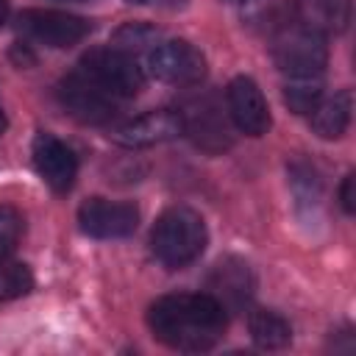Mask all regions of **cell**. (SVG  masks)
Listing matches in <instances>:
<instances>
[{"instance_id":"7","label":"cell","mask_w":356,"mask_h":356,"mask_svg":"<svg viewBox=\"0 0 356 356\" xmlns=\"http://www.w3.org/2000/svg\"><path fill=\"white\" fill-rule=\"evenodd\" d=\"M78 225L83 234L95 239H122L131 236L139 225V211L134 203L89 197L78 209Z\"/></svg>"},{"instance_id":"19","label":"cell","mask_w":356,"mask_h":356,"mask_svg":"<svg viewBox=\"0 0 356 356\" xmlns=\"http://www.w3.org/2000/svg\"><path fill=\"white\" fill-rule=\"evenodd\" d=\"M153 44H159V31L147 22H125L114 31L111 36V47L122 50V53H134V50H150Z\"/></svg>"},{"instance_id":"6","label":"cell","mask_w":356,"mask_h":356,"mask_svg":"<svg viewBox=\"0 0 356 356\" xmlns=\"http://www.w3.org/2000/svg\"><path fill=\"white\" fill-rule=\"evenodd\" d=\"M17 28L22 36L47 44V47H72L83 42V36L92 31V25L83 17L53 11V8H25L17 17Z\"/></svg>"},{"instance_id":"13","label":"cell","mask_w":356,"mask_h":356,"mask_svg":"<svg viewBox=\"0 0 356 356\" xmlns=\"http://www.w3.org/2000/svg\"><path fill=\"white\" fill-rule=\"evenodd\" d=\"M181 117H184V134H189L197 147H203L209 153H217V150H225L231 145L228 125L222 122L220 108L211 100L195 103L192 108L181 111Z\"/></svg>"},{"instance_id":"24","label":"cell","mask_w":356,"mask_h":356,"mask_svg":"<svg viewBox=\"0 0 356 356\" xmlns=\"http://www.w3.org/2000/svg\"><path fill=\"white\" fill-rule=\"evenodd\" d=\"M128 3H147V0H128Z\"/></svg>"},{"instance_id":"2","label":"cell","mask_w":356,"mask_h":356,"mask_svg":"<svg viewBox=\"0 0 356 356\" xmlns=\"http://www.w3.org/2000/svg\"><path fill=\"white\" fill-rule=\"evenodd\" d=\"M206 242L209 231L203 217L186 206H172L161 211L150 231V250L170 270L192 264L206 250Z\"/></svg>"},{"instance_id":"22","label":"cell","mask_w":356,"mask_h":356,"mask_svg":"<svg viewBox=\"0 0 356 356\" xmlns=\"http://www.w3.org/2000/svg\"><path fill=\"white\" fill-rule=\"evenodd\" d=\"M6 19H8V0H0V28L6 25Z\"/></svg>"},{"instance_id":"21","label":"cell","mask_w":356,"mask_h":356,"mask_svg":"<svg viewBox=\"0 0 356 356\" xmlns=\"http://www.w3.org/2000/svg\"><path fill=\"white\" fill-rule=\"evenodd\" d=\"M339 203H342L345 214H353V175H345V181L339 186Z\"/></svg>"},{"instance_id":"23","label":"cell","mask_w":356,"mask_h":356,"mask_svg":"<svg viewBox=\"0 0 356 356\" xmlns=\"http://www.w3.org/2000/svg\"><path fill=\"white\" fill-rule=\"evenodd\" d=\"M6 131V114H3V108H0V134Z\"/></svg>"},{"instance_id":"14","label":"cell","mask_w":356,"mask_h":356,"mask_svg":"<svg viewBox=\"0 0 356 356\" xmlns=\"http://www.w3.org/2000/svg\"><path fill=\"white\" fill-rule=\"evenodd\" d=\"M295 14L303 28L320 36L342 33L350 22V0H295Z\"/></svg>"},{"instance_id":"15","label":"cell","mask_w":356,"mask_h":356,"mask_svg":"<svg viewBox=\"0 0 356 356\" xmlns=\"http://www.w3.org/2000/svg\"><path fill=\"white\" fill-rule=\"evenodd\" d=\"M350 111H353L350 92L342 89V92H334L331 97H323L309 111V125L320 139H339L350 125Z\"/></svg>"},{"instance_id":"12","label":"cell","mask_w":356,"mask_h":356,"mask_svg":"<svg viewBox=\"0 0 356 356\" xmlns=\"http://www.w3.org/2000/svg\"><path fill=\"white\" fill-rule=\"evenodd\" d=\"M225 100H228V114L242 134H248V136H264L267 134L270 106H267V100H264V95L253 78L236 75L228 83Z\"/></svg>"},{"instance_id":"11","label":"cell","mask_w":356,"mask_h":356,"mask_svg":"<svg viewBox=\"0 0 356 356\" xmlns=\"http://www.w3.org/2000/svg\"><path fill=\"white\" fill-rule=\"evenodd\" d=\"M33 167L39 172V178L53 189V192H67L75 184L78 175V159L72 153V147L67 142H61L58 136L42 131L33 139Z\"/></svg>"},{"instance_id":"3","label":"cell","mask_w":356,"mask_h":356,"mask_svg":"<svg viewBox=\"0 0 356 356\" xmlns=\"http://www.w3.org/2000/svg\"><path fill=\"white\" fill-rule=\"evenodd\" d=\"M273 61L289 78H320L328 64L325 36L303 25L286 28L273 39Z\"/></svg>"},{"instance_id":"18","label":"cell","mask_w":356,"mask_h":356,"mask_svg":"<svg viewBox=\"0 0 356 356\" xmlns=\"http://www.w3.org/2000/svg\"><path fill=\"white\" fill-rule=\"evenodd\" d=\"M33 289V273L22 261L0 259V303L22 298Z\"/></svg>"},{"instance_id":"20","label":"cell","mask_w":356,"mask_h":356,"mask_svg":"<svg viewBox=\"0 0 356 356\" xmlns=\"http://www.w3.org/2000/svg\"><path fill=\"white\" fill-rule=\"evenodd\" d=\"M22 236V214L14 206L0 203V259H6Z\"/></svg>"},{"instance_id":"8","label":"cell","mask_w":356,"mask_h":356,"mask_svg":"<svg viewBox=\"0 0 356 356\" xmlns=\"http://www.w3.org/2000/svg\"><path fill=\"white\" fill-rule=\"evenodd\" d=\"M56 95H58V103H61L75 120H81V122L97 125V122L111 120L114 111H117V97L108 95V92H103L97 83H92V81H89L86 75H81L78 70L70 72L67 78H61Z\"/></svg>"},{"instance_id":"5","label":"cell","mask_w":356,"mask_h":356,"mask_svg":"<svg viewBox=\"0 0 356 356\" xmlns=\"http://www.w3.org/2000/svg\"><path fill=\"white\" fill-rule=\"evenodd\" d=\"M147 72L172 86H195L206 75V56L186 39H167L147 50Z\"/></svg>"},{"instance_id":"10","label":"cell","mask_w":356,"mask_h":356,"mask_svg":"<svg viewBox=\"0 0 356 356\" xmlns=\"http://www.w3.org/2000/svg\"><path fill=\"white\" fill-rule=\"evenodd\" d=\"M181 134H184V117L175 108L145 111V114H139V117H134V120H128L111 131L114 142H120L125 147H150V145L170 142Z\"/></svg>"},{"instance_id":"25","label":"cell","mask_w":356,"mask_h":356,"mask_svg":"<svg viewBox=\"0 0 356 356\" xmlns=\"http://www.w3.org/2000/svg\"><path fill=\"white\" fill-rule=\"evenodd\" d=\"M228 3H245V0H228Z\"/></svg>"},{"instance_id":"9","label":"cell","mask_w":356,"mask_h":356,"mask_svg":"<svg viewBox=\"0 0 356 356\" xmlns=\"http://www.w3.org/2000/svg\"><path fill=\"white\" fill-rule=\"evenodd\" d=\"M206 289L225 312H242L256 292V275L245 259L225 256L211 267Z\"/></svg>"},{"instance_id":"4","label":"cell","mask_w":356,"mask_h":356,"mask_svg":"<svg viewBox=\"0 0 356 356\" xmlns=\"http://www.w3.org/2000/svg\"><path fill=\"white\" fill-rule=\"evenodd\" d=\"M78 72L86 75L92 83H97L103 92L120 97H131L142 89L145 75L142 67L134 61L131 53H122L117 47H95L78 61Z\"/></svg>"},{"instance_id":"1","label":"cell","mask_w":356,"mask_h":356,"mask_svg":"<svg viewBox=\"0 0 356 356\" xmlns=\"http://www.w3.org/2000/svg\"><path fill=\"white\" fill-rule=\"evenodd\" d=\"M225 314L228 312L209 292H172L150 303L147 325L167 348L200 353L222 339L228 325Z\"/></svg>"},{"instance_id":"17","label":"cell","mask_w":356,"mask_h":356,"mask_svg":"<svg viewBox=\"0 0 356 356\" xmlns=\"http://www.w3.org/2000/svg\"><path fill=\"white\" fill-rule=\"evenodd\" d=\"M323 100V83L320 78H289L284 86V103L295 114H309Z\"/></svg>"},{"instance_id":"16","label":"cell","mask_w":356,"mask_h":356,"mask_svg":"<svg viewBox=\"0 0 356 356\" xmlns=\"http://www.w3.org/2000/svg\"><path fill=\"white\" fill-rule=\"evenodd\" d=\"M248 328H250V337L259 348L264 350H278V348H286L289 339H292V328L289 323L273 312V309H253L248 314Z\"/></svg>"}]
</instances>
